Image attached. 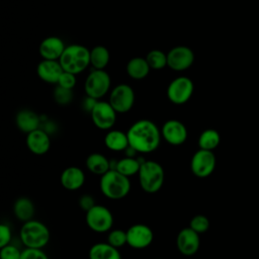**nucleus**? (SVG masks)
<instances>
[{"label": "nucleus", "instance_id": "1", "mask_svg": "<svg viewBox=\"0 0 259 259\" xmlns=\"http://www.w3.org/2000/svg\"><path fill=\"white\" fill-rule=\"evenodd\" d=\"M130 146L138 154L155 152L161 143L162 134L158 125L150 119H140L134 122L126 132Z\"/></svg>", "mask_w": 259, "mask_h": 259}, {"label": "nucleus", "instance_id": "2", "mask_svg": "<svg viewBox=\"0 0 259 259\" xmlns=\"http://www.w3.org/2000/svg\"><path fill=\"white\" fill-rule=\"evenodd\" d=\"M130 177L119 173L116 169H110L100 176L99 188L101 193L111 200L124 198L131 191Z\"/></svg>", "mask_w": 259, "mask_h": 259}, {"label": "nucleus", "instance_id": "3", "mask_svg": "<svg viewBox=\"0 0 259 259\" xmlns=\"http://www.w3.org/2000/svg\"><path fill=\"white\" fill-rule=\"evenodd\" d=\"M19 238L25 248L44 249L50 242L51 233L44 223L32 219L23 223L19 231Z\"/></svg>", "mask_w": 259, "mask_h": 259}, {"label": "nucleus", "instance_id": "4", "mask_svg": "<svg viewBox=\"0 0 259 259\" xmlns=\"http://www.w3.org/2000/svg\"><path fill=\"white\" fill-rule=\"evenodd\" d=\"M138 176L141 188L150 194L158 192L162 188L165 180L163 166L153 160H145L141 164Z\"/></svg>", "mask_w": 259, "mask_h": 259}, {"label": "nucleus", "instance_id": "5", "mask_svg": "<svg viewBox=\"0 0 259 259\" xmlns=\"http://www.w3.org/2000/svg\"><path fill=\"white\" fill-rule=\"evenodd\" d=\"M59 62L64 71L77 75L90 65V51L82 45L67 46Z\"/></svg>", "mask_w": 259, "mask_h": 259}, {"label": "nucleus", "instance_id": "6", "mask_svg": "<svg viewBox=\"0 0 259 259\" xmlns=\"http://www.w3.org/2000/svg\"><path fill=\"white\" fill-rule=\"evenodd\" d=\"M85 221L90 230L98 234H103L112 229L114 219L112 212L106 206L95 204L92 208L86 211Z\"/></svg>", "mask_w": 259, "mask_h": 259}, {"label": "nucleus", "instance_id": "7", "mask_svg": "<svg viewBox=\"0 0 259 259\" xmlns=\"http://www.w3.org/2000/svg\"><path fill=\"white\" fill-rule=\"evenodd\" d=\"M110 84V76L106 71L93 69L85 80L84 90L87 96L99 100L109 91Z\"/></svg>", "mask_w": 259, "mask_h": 259}, {"label": "nucleus", "instance_id": "8", "mask_svg": "<svg viewBox=\"0 0 259 259\" xmlns=\"http://www.w3.org/2000/svg\"><path fill=\"white\" fill-rule=\"evenodd\" d=\"M193 91L194 84L192 80L186 76H179L169 83L166 94L170 102L182 105L191 98Z\"/></svg>", "mask_w": 259, "mask_h": 259}, {"label": "nucleus", "instance_id": "9", "mask_svg": "<svg viewBox=\"0 0 259 259\" xmlns=\"http://www.w3.org/2000/svg\"><path fill=\"white\" fill-rule=\"evenodd\" d=\"M217 159L212 151L197 150L191 157L190 170L198 178H206L212 174L215 169Z\"/></svg>", "mask_w": 259, "mask_h": 259}, {"label": "nucleus", "instance_id": "10", "mask_svg": "<svg viewBox=\"0 0 259 259\" xmlns=\"http://www.w3.org/2000/svg\"><path fill=\"white\" fill-rule=\"evenodd\" d=\"M117 112L108 101L98 100L90 112L93 124L101 131H109L116 122Z\"/></svg>", "mask_w": 259, "mask_h": 259}, {"label": "nucleus", "instance_id": "11", "mask_svg": "<svg viewBox=\"0 0 259 259\" xmlns=\"http://www.w3.org/2000/svg\"><path fill=\"white\" fill-rule=\"evenodd\" d=\"M108 102L117 113L128 112L135 103V92L130 85L118 84L110 91Z\"/></svg>", "mask_w": 259, "mask_h": 259}, {"label": "nucleus", "instance_id": "12", "mask_svg": "<svg viewBox=\"0 0 259 259\" xmlns=\"http://www.w3.org/2000/svg\"><path fill=\"white\" fill-rule=\"evenodd\" d=\"M127 245L133 249L148 248L154 241V232L145 224H135L126 230Z\"/></svg>", "mask_w": 259, "mask_h": 259}, {"label": "nucleus", "instance_id": "13", "mask_svg": "<svg viewBox=\"0 0 259 259\" xmlns=\"http://www.w3.org/2000/svg\"><path fill=\"white\" fill-rule=\"evenodd\" d=\"M162 139L171 146H181L188 138L186 125L178 119H169L161 128Z\"/></svg>", "mask_w": 259, "mask_h": 259}, {"label": "nucleus", "instance_id": "14", "mask_svg": "<svg viewBox=\"0 0 259 259\" xmlns=\"http://www.w3.org/2000/svg\"><path fill=\"white\" fill-rule=\"evenodd\" d=\"M194 62L193 51L186 46L172 48L167 54V66L174 71H184Z\"/></svg>", "mask_w": 259, "mask_h": 259}, {"label": "nucleus", "instance_id": "15", "mask_svg": "<svg viewBox=\"0 0 259 259\" xmlns=\"http://www.w3.org/2000/svg\"><path fill=\"white\" fill-rule=\"evenodd\" d=\"M200 246L199 234L193 231L190 227L179 231L176 237V247L178 251L184 256L194 255Z\"/></svg>", "mask_w": 259, "mask_h": 259}, {"label": "nucleus", "instance_id": "16", "mask_svg": "<svg viewBox=\"0 0 259 259\" xmlns=\"http://www.w3.org/2000/svg\"><path fill=\"white\" fill-rule=\"evenodd\" d=\"M25 142L27 149L37 156L47 154L51 148L50 135L40 127L26 134Z\"/></svg>", "mask_w": 259, "mask_h": 259}, {"label": "nucleus", "instance_id": "17", "mask_svg": "<svg viewBox=\"0 0 259 259\" xmlns=\"http://www.w3.org/2000/svg\"><path fill=\"white\" fill-rule=\"evenodd\" d=\"M64 69L59 61L44 60L36 67V74L40 80L49 84H58Z\"/></svg>", "mask_w": 259, "mask_h": 259}, {"label": "nucleus", "instance_id": "18", "mask_svg": "<svg viewBox=\"0 0 259 259\" xmlns=\"http://www.w3.org/2000/svg\"><path fill=\"white\" fill-rule=\"evenodd\" d=\"M84 171L77 166H69L63 170L60 176L61 185L70 191L80 189L85 183Z\"/></svg>", "mask_w": 259, "mask_h": 259}, {"label": "nucleus", "instance_id": "19", "mask_svg": "<svg viewBox=\"0 0 259 259\" xmlns=\"http://www.w3.org/2000/svg\"><path fill=\"white\" fill-rule=\"evenodd\" d=\"M66 46L58 36H48L41 40L38 52L44 60L59 61L64 53Z\"/></svg>", "mask_w": 259, "mask_h": 259}, {"label": "nucleus", "instance_id": "20", "mask_svg": "<svg viewBox=\"0 0 259 259\" xmlns=\"http://www.w3.org/2000/svg\"><path fill=\"white\" fill-rule=\"evenodd\" d=\"M40 122V117L30 109H21L15 116L16 126L24 134H28L39 128Z\"/></svg>", "mask_w": 259, "mask_h": 259}, {"label": "nucleus", "instance_id": "21", "mask_svg": "<svg viewBox=\"0 0 259 259\" xmlns=\"http://www.w3.org/2000/svg\"><path fill=\"white\" fill-rule=\"evenodd\" d=\"M104 145L113 152L125 151L130 146L127 134L119 130H109L104 137Z\"/></svg>", "mask_w": 259, "mask_h": 259}, {"label": "nucleus", "instance_id": "22", "mask_svg": "<svg viewBox=\"0 0 259 259\" xmlns=\"http://www.w3.org/2000/svg\"><path fill=\"white\" fill-rule=\"evenodd\" d=\"M86 168L95 175L102 176L108 170L111 169L110 161L101 153H92L90 154L85 161Z\"/></svg>", "mask_w": 259, "mask_h": 259}, {"label": "nucleus", "instance_id": "23", "mask_svg": "<svg viewBox=\"0 0 259 259\" xmlns=\"http://www.w3.org/2000/svg\"><path fill=\"white\" fill-rule=\"evenodd\" d=\"M12 209L14 217L23 223L32 220L35 211L32 200L25 196L17 198L13 203Z\"/></svg>", "mask_w": 259, "mask_h": 259}, {"label": "nucleus", "instance_id": "24", "mask_svg": "<svg viewBox=\"0 0 259 259\" xmlns=\"http://www.w3.org/2000/svg\"><path fill=\"white\" fill-rule=\"evenodd\" d=\"M89 259H122L117 248L108 243H96L89 249Z\"/></svg>", "mask_w": 259, "mask_h": 259}, {"label": "nucleus", "instance_id": "25", "mask_svg": "<svg viewBox=\"0 0 259 259\" xmlns=\"http://www.w3.org/2000/svg\"><path fill=\"white\" fill-rule=\"evenodd\" d=\"M151 68L146 58L135 57L131 59L126 64V73L131 78L135 80H142L146 78Z\"/></svg>", "mask_w": 259, "mask_h": 259}, {"label": "nucleus", "instance_id": "26", "mask_svg": "<svg viewBox=\"0 0 259 259\" xmlns=\"http://www.w3.org/2000/svg\"><path fill=\"white\" fill-rule=\"evenodd\" d=\"M145 160H141L136 157H124L116 162L114 169H116L119 173L123 174L126 177H132L139 173L141 164Z\"/></svg>", "mask_w": 259, "mask_h": 259}, {"label": "nucleus", "instance_id": "27", "mask_svg": "<svg viewBox=\"0 0 259 259\" xmlns=\"http://www.w3.org/2000/svg\"><path fill=\"white\" fill-rule=\"evenodd\" d=\"M221 143V136L217 130L206 128L198 137V147L202 150L213 151Z\"/></svg>", "mask_w": 259, "mask_h": 259}, {"label": "nucleus", "instance_id": "28", "mask_svg": "<svg viewBox=\"0 0 259 259\" xmlns=\"http://www.w3.org/2000/svg\"><path fill=\"white\" fill-rule=\"evenodd\" d=\"M109 52L103 46H96L90 50V65L93 69L104 70L109 62Z\"/></svg>", "mask_w": 259, "mask_h": 259}, {"label": "nucleus", "instance_id": "29", "mask_svg": "<svg viewBox=\"0 0 259 259\" xmlns=\"http://www.w3.org/2000/svg\"><path fill=\"white\" fill-rule=\"evenodd\" d=\"M146 60L151 69L161 70L167 66V54L161 50L154 49L148 53Z\"/></svg>", "mask_w": 259, "mask_h": 259}, {"label": "nucleus", "instance_id": "30", "mask_svg": "<svg viewBox=\"0 0 259 259\" xmlns=\"http://www.w3.org/2000/svg\"><path fill=\"white\" fill-rule=\"evenodd\" d=\"M107 243L111 246L119 249L125 244H127V237H126V231L120 230V229H111L108 232L107 236Z\"/></svg>", "mask_w": 259, "mask_h": 259}, {"label": "nucleus", "instance_id": "31", "mask_svg": "<svg viewBox=\"0 0 259 259\" xmlns=\"http://www.w3.org/2000/svg\"><path fill=\"white\" fill-rule=\"evenodd\" d=\"M209 226H210L209 220L204 214H196V215H194L190 220V224H189V227L193 231L198 233L199 235L207 232L208 229H209Z\"/></svg>", "mask_w": 259, "mask_h": 259}, {"label": "nucleus", "instance_id": "32", "mask_svg": "<svg viewBox=\"0 0 259 259\" xmlns=\"http://www.w3.org/2000/svg\"><path fill=\"white\" fill-rule=\"evenodd\" d=\"M55 101L60 105H67L73 100V91L72 89H67L57 85L53 93Z\"/></svg>", "mask_w": 259, "mask_h": 259}, {"label": "nucleus", "instance_id": "33", "mask_svg": "<svg viewBox=\"0 0 259 259\" xmlns=\"http://www.w3.org/2000/svg\"><path fill=\"white\" fill-rule=\"evenodd\" d=\"M21 252L16 246L8 244L0 248V259H20Z\"/></svg>", "mask_w": 259, "mask_h": 259}, {"label": "nucleus", "instance_id": "34", "mask_svg": "<svg viewBox=\"0 0 259 259\" xmlns=\"http://www.w3.org/2000/svg\"><path fill=\"white\" fill-rule=\"evenodd\" d=\"M57 85L67 88V89H73L76 85V75L64 71L63 74L61 75Z\"/></svg>", "mask_w": 259, "mask_h": 259}, {"label": "nucleus", "instance_id": "35", "mask_svg": "<svg viewBox=\"0 0 259 259\" xmlns=\"http://www.w3.org/2000/svg\"><path fill=\"white\" fill-rule=\"evenodd\" d=\"M20 259H49V257L42 249L25 248L21 252Z\"/></svg>", "mask_w": 259, "mask_h": 259}, {"label": "nucleus", "instance_id": "36", "mask_svg": "<svg viewBox=\"0 0 259 259\" xmlns=\"http://www.w3.org/2000/svg\"><path fill=\"white\" fill-rule=\"evenodd\" d=\"M12 232L8 225L1 224L0 225V248L4 247L11 243Z\"/></svg>", "mask_w": 259, "mask_h": 259}, {"label": "nucleus", "instance_id": "37", "mask_svg": "<svg viewBox=\"0 0 259 259\" xmlns=\"http://www.w3.org/2000/svg\"><path fill=\"white\" fill-rule=\"evenodd\" d=\"M95 200L93 198L92 195L89 194H84L82 196H80L79 198V206L86 212L88 211L90 208H92L95 205Z\"/></svg>", "mask_w": 259, "mask_h": 259}, {"label": "nucleus", "instance_id": "38", "mask_svg": "<svg viewBox=\"0 0 259 259\" xmlns=\"http://www.w3.org/2000/svg\"><path fill=\"white\" fill-rule=\"evenodd\" d=\"M97 99H95V98H92V97H90V96H87L86 95V97L84 98V100H83V103H82V106H83V109L85 110V111H87V112H91V110L93 109V107L95 106V104L97 103Z\"/></svg>", "mask_w": 259, "mask_h": 259}]
</instances>
